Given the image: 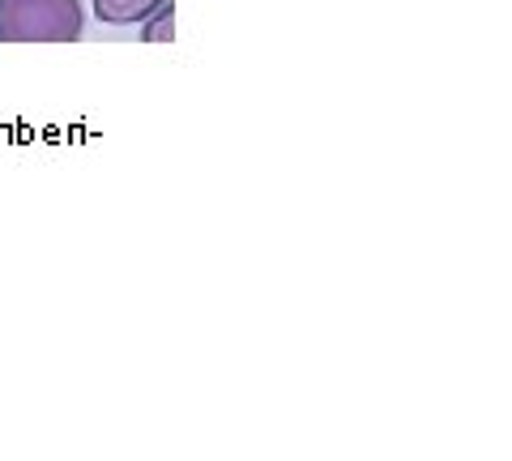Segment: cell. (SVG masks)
Wrapping results in <instances>:
<instances>
[{
  "instance_id": "3957f363",
  "label": "cell",
  "mask_w": 512,
  "mask_h": 461,
  "mask_svg": "<svg viewBox=\"0 0 512 461\" xmlns=\"http://www.w3.org/2000/svg\"><path fill=\"white\" fill-rule=\"evenodd\" d=\"M137 35H141V43H171L175 39V0L158 5L146 22H137Z\"/></svg>"
},
{
  "instance_id": "7a4b0ae2",
  "label": "cell",
  "mask_w": 512,
  "mask_h": 461,
  "mask_svg": "<svg viewBox=\"0 0 512 461\" xmlns=\"http://www.w3.org/2000/svg\"><path fill=\"white\" fill-rule=\"evenodd\" d=\"M90 5L103 26H137V22H146L158 5H167V0H90Z\"/></svg>"
},
{
  "instance_id": "6da1fadb",
  "label": "cell",
  "mask_w": 512,
  "mask_h": 461,
  "mask_svg": "<svg viewBox=\"0 0 512 461\" xmlns=\"http://www.w3.org/2000/svg\"><path fill=\"white\" fill-rule=\"evenodd\" d=\"M82 30V0H0V43H73Z\"/></svg>"
}]
</instances>
